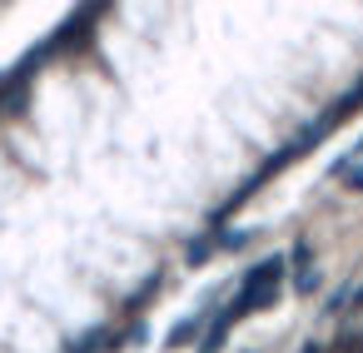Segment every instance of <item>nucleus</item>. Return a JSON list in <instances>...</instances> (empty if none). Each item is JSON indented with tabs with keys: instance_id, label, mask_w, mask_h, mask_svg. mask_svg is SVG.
<instances>
[{
	"instance_id": "1",
	"label": "nucleus",
	"mask_w": 363,
	"mask_h": 353,
	"mask_svg": "<svg viewBox=\"0 0 363 353\" xmlns=\"http://www.w3.org/2000/svg\"><path fill=\"white\" fill-rule=\"evenodd\" d=\"M279 284H284V254H269V259H259V264L244 274V284H239V293H234V303H229V318L239 323L244 313H259V308H269V303L279 298Z\"/></svg>"
},
{
	"instance_id": "2",
	"label": "nucleus",
	"mask_w": 363,
	"mask_h": 353,
	"mask_svg": "<svg viewBox=\"0 0 363 353\" xmlns=\"http://www.w3.org/2000/svg\"><path fill=\"white\" fill-rule=\"evenodd\" d=\"M105 6L110 0H80V6L45 35V50H50V60L55 55H65V50H80V45H90V35H95V26H100V16H105Z\"/></svg>"
},
{
	"instance_id": "3",
	"label": "nucleus",
	"mask_w": 363,
	"mask_h": 353,
	"mask_svg": "<svg viewBox=\"0 0 363 353\" xmlns=\"http://www.w3.org/2000/svg\"><path fill=\"white\" fill-rule=\"evenodd\" d=\"M289 259H294V269H298V274H294V288H298V293H303V298H308V293H313V288H318V269H313V249H308V244H303V239H298V244H294V254H289Z\"/></svg>"
},
{
	"instance_id": "4",
	"label": "nucleus",
	"mask_w": 363,
	"mask_h": 353,
	"mask_svg": "<svg viewBox=\"0 0 363 353\" xmlns=\"http://www.w3.org/2000/svg\"><path fill=\"white\" fill-rule=\"evenodd\" d=\"M199 328H204V318H179V323L169 328V338H164V348H184L189 338H199Z\"/></svg>"
},
{
	"instance_id": "5",
	"label": "nucleus",
	"mask_w": 363,
	"mask_h": 353,
	"mask_svg": "<svg viewBox=\"0 0 363 353\" xmlns=\"http://www.w3.org/2000/svg\"><path fill=\"white\" fill-rule=\"evenodd\" d=\"M229 323H234V318H229V308H224V313L214 318V328L204 333V343H199V353H219V348H224V333H229Z\"/></svg>"
},
{
	"instance_id": "6",
	"label": "nucleus",
	"mask_w": 363,
	"mask_h": 353,
	"mask_svg": "<svg viewBox=\"0 0 363 353\" xmlns=\"http://www.w3.org/2000/svg\"><path fill=\"white\" fill-rule=\"evenodd\" d=\"M214 249H219V239H214V244H209V239H199V244H189V249H184V264H189V269H194V264H209V259H214Z\"/></svg>"
},
{
	"instance_id": "7",
	"label": "nucleus",
	"mask_w": 363,
	"mask_h": 353,
	"mask_svg": "<svg viewBox=\"0 0 363 353\" xmlns=\"http://www.w3.org/2000/svg\"><path fill=\"white\" fill-rule=\"evenodd\" d=\"M105 338H110V328H90L80 343H70V353H100V348H105Z\"/></svg>"
},
{
	"instance_id": "8",
	"label": "nucleus",
	"mask_w": 363,
	"mask_h": 353,
	"mask_svg": "<svg viewBox=\"0 0 363 353\" xmlns=\"http://www.w3.org/2000/svg\"><path fill=\"white\" fill-rule=\"evenodd\" d=\"M249 239H254L249 229H234V234H219V249H244Z\"/></svg>"
},
{
	"instance_id": "9",
	"label": "nucleus",
	"mask_w": 363,
	"mask_h": 353,
	"mask_svg": "<svg viewBox=\"0 0 363 353\" xmlns=\"http://www.w3.org/2000/svg\"><path fill=\"white\" fill-rule=\"evenodd\" d=\"M343 179H348V189H363V164L358 169H343Z\"/></svg>"
},
{
	"instance_id": "10",
	"label": "nucleus",
	"mask_w": 363,
	"mask_h": 353,
	"mask_svg": "<svg viewBox=\"0 0 363 353\" xmlns=\"http://www.w3.org/2000/svg\"><path fill=\"white\" fill-rule=\"evenodd\" d=\"M298 353H323V343H303V348H298Z\"/></svg>"
},
{
	"instance_id": "11",
	"label": "nucleus",
	"mask_w": 363,
	"mask_h": 353,
	"mask_svg": "<svg viewBox=\"0 0 363 353\" xmlns=\"http://www.w3.org/2000/svg\"><path fill=\"white\" fill-rule=\"evenodd\" d=\"M353 308H363V288H353Z\"/></svg>"
}]
</instances>
